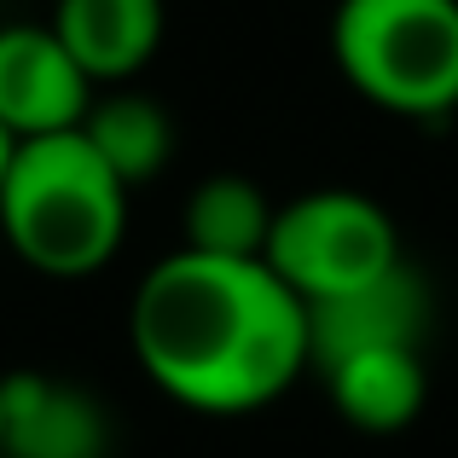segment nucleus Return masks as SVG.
Instances as JSON below:
<instances>
[{"label":"nucleus","mask_w":458,"mask_h":458,"mask_svg":"<svg viewBox=\"0 0 458 458\" xmlns=\"http://www.w3.org/2000/svg\"><path fill=\"white\" fill-rule=\"evenodd\" d=\"M128 336L163 394L191 412L273 406L313 366L308 308L267 261L174 250L140 279Z\"/></svg>","instance_id":"f257e3e1"},{"label":"nucleus","mask_w":458,"mask_h":458,"mask_svg":"<svg viewBox=\"0 0 458 458\" xmlns=\"http://www.w3.org/2000/svg\"><path fill=\"white\" fill-rule=\"evenodd\" d=\"M0 233L23 267L47 279H88L123 250L128 186L81 128L23 140L0 180Z\"/></svg>","instance_id":"f03ea898"},{"label":"nucleus","mask_w":458,"mask_h":458,"mask_svg":"<svg viewBox=\"0 0 458 458\" xmlns=\"http://www.w3.org/2000/svg\"><path fill=\"white\" fill-rule=\"evenodd\" d=\"M331 58L389 116L436 123L458 111V0H336Z\"/></svg>","instance_id":"7ed1b4c3"},{"label":"nucleus","mask_w":458,"mask_h":458,"mask_svg":"<svg viewBox=\"0 0 458 458\" xmlns=\"http://www.w3.org/2000/svg\"><path fill=\"white\" fill-rule=\"evenodd\" d=\"M261 261L302 296V308H313L331 302V296L366 291L371 279L394 273L406 256H401V233H394L389 209L377 198L325 186L296 203H279Z\"/></svg>","instance_id":"20e7f679"},{"label":"nucleus","mask_w":458,"mask_h":458,"mask_svg":"<svg viewBox=\"0 0 458 458\" xmlns=\"http://www.w3.org/2000/svg\"><path fill=\"white\" fill-rule=\"evenodd\" d=\"M88 105L93 81L53 35V23H6L0 30V128L18 146L81 128Z\"/></svg>","instance_id":"39448f33"},{"label":"nucleus","mask_w":458,"mask_h":458,"mask_svg":"<svg viewBox=\"0 0 458 458\" xmlns=\"http://www.w3.org/2000/svg\"><path fill=\"white\" fill-rule=\"evenodd\" d=\"M0 458H111V412L76 377H0Z\"/></svg>","instance_id":"423d86ee"},{"label":"nucleus","mask_w":458,"mask_h":458,"mask_svg":"<svg viewBox=\"0 0 458 458\" xmlns=\"http://www.w3.org/2000/svg\"><path fill=\"white\" fill-rule=\"evenodd\" d=\"M424 331H429V284L406 261L383 279H371L366 291L308 308L313 371L336 366L348 354H377V348H424Z\"/></svg>","instance_id":"0eeeda50"},{"label":"nucleus","mask_w":458,"mask_h":458,"mask_svg":"<svg viewBox=\"0 0 458 458\" xmlns=\"http://www.w3.org/2000/svg\"><path fill=\"white\" fill-rule=\"evenodd\" d=\"M53 35L93 88H128L163 47V0H58Z\"/></svg>","instance_id":"6e6552de"},{"label":"nucleus","mask_w":458,"mask_h":458,"mask_svg":"<svg viewBox=\"0 0 458 458\" xmlns=\"http://www.w3.org/2000/svg\"><path fill=\"white\" fill-rule=\"evenodd\" d=\"M325 389H331L336 412L354 429H371V436H389V429H406L418 412H424V348H377V354H348L336 366L319 371Z\"/></svg>","instance_id":"1a4fd4ad"},{"label":"nucleus","mask_w":458,"mask_h":458,"mask_svg":"<svg viewBox=\"0 0 458 458\" xmlns=\"http://www.w3.org/2000/svg\"><path fill=\"white\" fill-rule=\"evenodd\" d=\"M81 140L105 157V168L128 191L157 180L168 168V157H174V123H168V111L151 93H134V88L93 93L88 116H81Z\"/></svg>","instance_id":"9d476101"},{"label":"nucleus","mask_w":458,"mask_h":458,"mask_svg":"<svg viewBox=\"0 0 458 458\" xmlns=\"http://www.w3.org/2000/svg\"><path fill=\"white\" fill-rule=\"evenodd\" d=\"M273 215H279V203H267L256 180L209 174L186 198V250L226 261H261L273 238Z\"/></svg>","instance_id":"9b49d317"},{"label":"nucleus","mask_w":458,"mask_h":458,"mask_svg":"<svg viewBox=\"0 0 458 458\" xmlns=\"http://www.w3.org/2000/svg\"><path fill=\"white\" fill-rule=\"evenodd\" d=\"M12 151H18V140H12L6 128H0V180H6V163H12Z\"/></svg>","instance_id":"f8f14e48"}]
</instances>
